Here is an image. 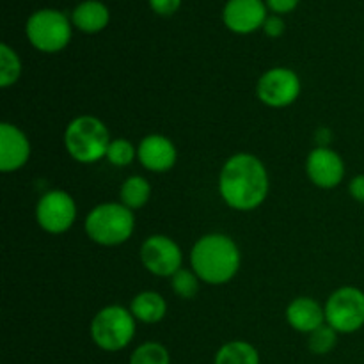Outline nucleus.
Here are the masks:
<instances>
[{"mask_svg": "<svg viewBox=\"0 0 364 364\" xmlns=\"http://www.w3.org/2000/svg\"><path fill=\"white\" fill-rule=\"evenodd\" d=\"M130 311L137 322L151 326L162 322L167 313V302L156 291H141L132 299Z\"/></svg>", "mask_w": 364, "mask_h": 364, "instance_id": "nucleus-17", "label": "nucleus"}, {"mask_svg": "<svg viewBox=\"0 0 364 364\" xmlns=\"http://www.w3.org/2000/svg\"><path fill=\"white\" fill-rule=\"evenodd\" d=\"M301 78L290 68H270L259 77L256 95L263 105L270 109H284L297 102L301 96Z\"/></svg>", "mask_w": 364, "mask_h": 364, "instance_id": "nucleus-8", "label": "nucleus"}, {"mask_svg": "<svg viewBox=\"0 0 364 364\" xmlns=\"http://www.w3.org/2000/svg\"><path fill=\"white\" fill-rule=\"evenodd\" d=\"M85 235L103 247H117L130 240L135 230V217L123 203H102L85 217Z\"/></svg>", "mask_w": 364, "mask_h": 364, "instance_id": "nucleus-4", "label": "nucleus"}, {"mask_svg": "<svg viewBox=\"0 0 364 364\" xmlns=\"http://www.w3.org/2000/svg\"><path fill=\"white\" fill-rule=\"evenodd\" d=\"M110 142L112 139L105 123L89 114L71 119L64 130V148L78 164H96L103 160Z\"/></svg>", "mask_w": 364, "mask_h": 364, "instance_id": "nucleus-3", "label": "nucleus"}, {"mask_svg": "<svg viewBox=\"0 0 364 364\" xmlns=\"http://www.w3.org/2000/svg\"><path fill=\"white\" fill-rule=\"evenodd\" d=\"M71 20L57 9H38L28 16L25 34L38 52L57 53L71 41Z\"/></svg>", "mask_w": 364, "mask_h": 364, "instance_id": "nucleus-6", "label": "nucleus"}, {"mask_svg": "<svg viewBox=\"0 0 364 364\" xmlns=\"http://www.w3.org/2000/svg\"><path fill=\"white\" fill-rule=\"evenodd\" d=\"M338 343V333L331 326L323 323L311 334H308V348L309 352L316 355H327L334 350Z\"/></svg>", "mask_w": 364, "mask_h": 364, "instance_id": "nucleus-22", "label": "nucleus"}, {"mask_svg": "<svg viewBox=\"0 0 364 364\" xmlns=\"http://www.w3.org/2000/svg\"><path fill=\"white\" fill-rule=\"evenodd\" d=\"M287 320L291 329L302 334H311L326 322V309L309 297H297L288 304Z\"/></svg>", "mask_w": 364, "mask_h": 364, "instance_id": "nucleus-15", "label": "nucleus"}, {"mask_svg": "<svg viewBox=\"0 0 364 364\" xmlns=\"http://www.w3.org/2000/svg\"><path fill=\"white\" fill-rule=\"evenodd\" d=\"M36 220L50 235H63L77 220V203L66 191H50L36 205Z\"/></svg>", "mask_w": 364, "mask_h": 364, "instance_id": "nucleus-9", "label": "nucleus"}, {"mask_svg": "<svg viewBox=\"0 0 364 364\" xmlns=\"http://www.w3.org/2000/svg\"><path fill=\"white\" fill-rule=\"evenodd\" d=\"M315 141L318 148H329V144L333 142V130L327 127H320L315 132Z\"/></svg>", "mask_w": 364, "mask_h": 364, "instance_id": "nucleus-29", "label": "nucleus"}, {"mask_svg": "<svg viewBox=\"0 0 364 364\" xmlns=\"http://www.w3.org/2000/svg\"><path fill=\"white\" fill-rule=\"evenodd\" d=\"M141 262L153 276L173 277L183 269V252L171 237L151 235L141 245Z\"/></svg>", "mask_w": 364, "mask_h": 364, "instance_id": "nucleus-10", "label": "nucleus"}, {"mask_svg": "<svg viewBox=\"0 0 364 364\" xmlns=\"http://www.w3.org/2000/svg\"><path fill=\"white\" fill-rule=\"evenodd\" d=\"M299 2H301V0H265L267 7L276 14L291 13V11L299 6Z\"/></svg>", "mask_w": 364, "mask_h": 364, "instance_id": "nucleus-27", "label": "nucleus"}, {"mask_svg": "<svg viewBox=\"0 0 364 364\" xmlns=\"http://www.w3.org/2000/svg\"><path fill=\"white\" fill-rule=\"evenodd\" d=\"M284 31H287V25H284V20L279 14H270L265 20V23H263V32L269 38H281Z\"/></svg>", "mask_w": 364, "mask_h": 364, "instance_id": "nucleus-26", "label": "nucleus"}, {"mask_svg": "<svg viewBox=\"0 0 364 364\" xmlns=\"http://www.w3.org/2000/svg\"><path fill=\"white\" fill-rule=\"evenodd\" d=\"M213 364H259V352L249 341H228L217 350Z\"/></svg>", "mask_w": 364, "mask_h": 364, "instance_id": "nucleus-18", "label": "nucleus"}, {"mask_svg": "<svg viewBox=\"0 0 364 364\" xmlns=\"http://www.w3.org/2000/svg\"><path fill=\"white\" fill-rule=\"evenodd\" d=\"M110 11L100 0H84L77 4V7L71 13V23L80 32L85 34H96L102 32L109 25Z\"/></svg>", "mask_w": 364, "mask_h": 364, "instance_id": "nucleus-16", "label": "nucleus"}, {"mask_svg": "<svg viewBox=\"0 0 364 364\" xmlns=\"http://www.w3.org/2000/svg\"><path fill=\"white\" fill-rule=\"evenodd\" d=\"M31 159V141L23 130L11 123L0 124V171H20Z\"/></svg>", "mask_w": 364, "mask_h": 364, "instance_id": "nucleus-13", "label": "nucleus"}, {"mask_svg": "<svg viewBox=\"0 0 364 364\" xmlns=\"http://www.w3.org/2000/svg\"><path fill=\"white\" fill-rule=\"evenodd\" d=\"M137 160L151 173H167L178 160L176 146L166 135H146L137 146Z\"/></svg>", "mask_w": 364, "mask_h": 364, "instance_id": "nucleus-14", "label": "nucleus"}, {"mask_svg": "<svg viewBox=\"0 0 364 364\" xmlns=\"http://www.w3.org/2000/svg\"><path fill=\"white\" fill-rule=\"evenodd\" d=\"M137 320L130 309L119 304H110L100 309L91 322V340L100 350L121 352L132 343Z\"/></svg>", "mask_w": 364, "mask_h": 364, "instance_id": "nucleus-5", "label": "nucleus"}, {"mask_svg": "<svg viewBox=\"0 0 364 364\" xmlns=\"http://www.w3.org/2000/svg\"><path fill=\"white\" fill-rule=\"evenodd\" d=\"M348 192H350L352 199L364 205V174H358V176L352 178L350 183H348Z\"/></svg>", "mask_w": 364, "mask_h": 364, "instance_id": "nucleus-28", "label": "nucleus"}, {"mask_svg": "<svg viewBox=\"0 0 364 364\" xmlns=\"http://www.w3.org/2000/svg\"><path fill=\"white\" fill-rule=\"evenodd\" d=\"M326 322L338 334L358 333L364 327V291L355 287L338 288L327 299Z\"/></svg>", "mask_w": 364, "mask_h": 364, "instance_id": "nucleus-7", "label": "nucleus"}, {"mask_svg": "<svg viewBox=\"0 0 364 364\" xmlns=\"http://www.w3.org/2000/svg\"><path fill=\"white\" fill-rule=\"evenodd\" d=\"M270 191L269 171L258 156L237 153L224 162L219 174V194L230 208L251 212L265 203Z\"/></svg>", "mask_w": 364, "mask_h": 364, "instance_id": "nucleus-1", "label": "nucleus"}, {"mask_svg": "<svg viewBox=\"0 0 364 364\" xmlns=\"http://www.w3.org/2000/svg\"><path fill=\"white\" fill-rule=\"evenodd\" d=\"M128 364H171V354L159 341H146L132 352Z\"/></svg>", "mask_w": 364, "mask_h": 364, "instance_id": "nucleus-21", "label": "nucleus"}, {"mask_svg": "<svg viewBox=\"0 0 364 364\" xmlns=\"http://www.w3.org/2000/svg\"><path fill=\"white\" fill-rule=\"evenodd\" d=\"M269 7L263 0H228L223 7V21L235 34H251L269 18Z\"/></svg>", "mask_w": 364, "mask_h": 364, "instance_id": "nucleus-11", "label": "nucleus"}, {"mask_svg": "<svg viewBox=\"0 0 364 364\" xmlns=\"http://www.w3.org/2000/svg\"><path fill=\"white\" fill-rule=\"evenodd\" d=\"M199 277L194 270L181 269L171 277V287H173V291L180 299H185V301H191L198 295L199 291Z\"/></svg>", "mask_w": 364, "mask_h": 364, "instance_id": "nucleus-23", "label": "nucleus"}, {"mask_svg": "<svg viewBox=\"0 0 364 364\" xmlns=\"http://www.w3.org/2000/svg\"><path fill=\"white\" fill-rule=\"evenodd\" d=\"M306 174L318 188H336L345 178V162L334 149L315 148L306 159Z\"/></svg>", "mask_w": 364, "mask_h": 364, "instance_id": "nucleus-12", "label": "nucleus"}, {"mask_svg": "<svg viewBox=\"0 0 364 364\" xmlns=\"http://www.w3.org/2000/svg\"><path fill=\"white\" fill-rule=\"evenodd\" d=\"M149 198H151V185L146 178L137 176V174L127 178L119 188V203H123L132 212L148 205Z\"/></svg>", "mask_w": 364, "mask_h": 364, "instance_id": "nucleus-19", "label": "nucleus"}, {"mask_svg": "<svg viewBox=\"0 0 364 364\" xmlns=\"http://www.w3.org/2000/svg\"><path fill=\"white\" fill-rule=\"evenodd\" d=\"M107 160L116 167H127L137 159V148L127 139H112L109 149H107Z\"/></svg>", "mask_w": 364, "mask_h": 364, "instance_id": "nucleus-24", "label": "nucleus"}, {"mask_svg": "<svg viewBox=\"0 0 364 364\" xmlns=\"http://www.w3.org/2000/svg\"><path fill=\"white\" fill-rule=\"evenodd\" d=\"M242 255L235 240L223 233L199 238L191 251V267L206 284L220 287L233 279L240 270Z\"/></svg>", "mask_w": 364, "mask_h": 364, "instance_id": "nucleus-2", "label": "nucleus"}, {"mask_svg": "<svg viewBox=\"0 0 364 364\" xmlns=\"http://www.w3.org/2000/svg\"><path fill=\"white\" fill-rule=\"evenodd\" d=\"M21 60L20 55L7 43L0 45V87L7 89L20 80Z\"/></svg>", "mask_w": 364, "mask_h": 364, "instance_id": "nucleus-20", "label": "nucleus"}, {"mask_svg": "<svg viewBox=\"0 0 364 364\" xmlns=\"http://www.w3.org/2000/svg\"><path fill=\"white\" fill-rule=\"evenodd\" d=\"M153 13L160 16H173L181 6V0H148Z\"/></svg>", "mask_w": 364, "mask_h": 364, "instance_id": "nucleus-25", "label": "nucleus"}]
</instances>
